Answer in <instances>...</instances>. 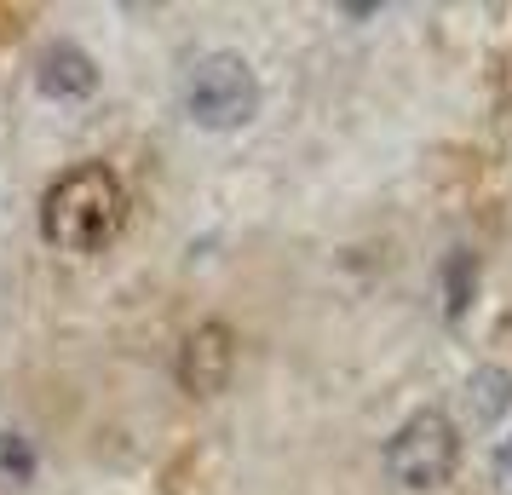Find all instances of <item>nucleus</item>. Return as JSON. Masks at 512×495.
Here are the masks:
<instances>
[{"mask_svg": "<svg viewBox=\"0 0 512 495\" xmlns=\"http://www.w3.org/2000/svg\"><path fill=\"white\" fill-rule=\"evenodd\" d=\"M121 225H127V185L104 162L70 167L41 196V236L58 254H98L121 236Z\"/></svg>", "mask_w": 512, "mask_h": 495, "instance_id": "f257e3e1", "label": "nucleus"}, {"mask_svg": "<svg viewBox=\"0 0 512 495\" xmlns=\"http://www.w3.org/2000/svg\"><path fill=\"white\" fill-rule=\"evenodd\" d=\"M185 116L208 133H236L259 116V75L242 52H208L185 75Z\"/></svg>", "mask_w": 512, "mask_h": 495, "instance_id": "f03ea898", "label": "nucleus"}, {"mask_svg": "<svg viewBox=\"0 0 512 495\" xmlns=\"http://www.w3.org/2000/svg\"><path fill=\"white\" fill-rule=\"evenodd\" d=\"M386 478L397 490H438L455 478V461H461V432L443 409H420L386 438Z\"/></svg>", "mask_w": 512, "mask_h": 495, "instance_id": "7ed1b4c3", "label": "nucleus"}, {"mask_svg": "<svg viewBox=\"0 0 512 495\" xmlns=\"http://www.w3.org/2000/svg\"><path fill=\"white\" fill-rule=\"evenodd\" d=\"M231 369H236V329L231 323H196L179 346V386L190 398H219L231 386Z\"/></svg>", "mask_w": 512, "mask_h": 495, "instance_id": "20e7f679", "label": "nucleus"}, {"mask_svg": "<svg viewBox=\"0 0 512 495\" xmlns=\"http://www.w3.org/2000/svg\"><path fill=\"white\" fill-rule=\"evenodd\" d=\"M35 81H41L47 98H87L98 87V64L81 47H52L47 58H41Z\"/></svg>", "mask_w": 512, "mask_h": 495, "instance_id": "39448f33", "label": "nucleus"}, {"mask_svg": "<svg viewBox=\"0 0 512 495\" xmlns=\"http://www.w3.org/2000/svg\"><path fill=\"white\" fill-rule=\"evenodd\" d=\"M461 403H466V421H472V426H495L512 409V369H501V363L472 369V375H466Z\"/></svg>", "mask_w": 512, "mask_h": 495, "instance_id": "423d86ee", "label": "nucleus"}, {"mask_svg": "<svg viewBox=\"0 0 512 495\" xmlns=\"http://www.w3.org/2000/svg\"><path fill=\"white\" fill-rule=\"evenodd\" d=\"M472 288H478V254L455 248V254L443 260V311H449V323H455V317H466V306H472Z\"/></svg>", "mask_w": 512, "mask_h": 495, "instance_id": "0eeeda50", "label": "nucleus"}, {"mask_svg": "<svg viewBox=\"0 0 512 495\" xmlns=\"http://www.w3.org/2000/svg\"><path fill=\"white\" fill-rule=\"evenodd\" d=\"M0 467L18 472V478H29V449L18 444V438H6V444H0Z\"/></svg>", "mask_w": 512, "mask_h": 495, "instance_id": "6e6552de", "label": "nucleus"}, {"mask_svg": "<svg viewBox=\"0 0 512 495\" xmlns=\"http://www.w3.org/2000/svg\"><path fill=\"white\" fill-rule=\"evenodd\" d=\"M18 35H24V12H18V6H0V47L18 41Z\"/></svg>", "mask_w": 512, "mask_h": 495, "instance_id": "1a4fd4ad", "label": "nucleus"}, {"mask_svg": "<svg viewBox=\"0 0 512 495\" xmlns=\"http://www.w3.org/2000/svg\"><path fill=\"white\" fill-rule=\"evenodd\" d=\"M495 478H501V484L512 490V438H507L501 449H495Z\"/></svg>", "mask_w": 512, "mask_h": 495, "instance_id": "9d476101", "label": "nucleus"}]
</instances>
